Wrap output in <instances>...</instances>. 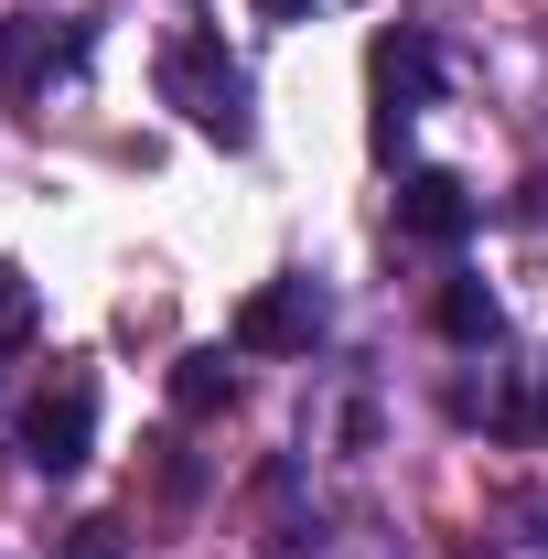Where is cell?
Listing matches in <instances>:
<instances>
[{
    "instance_id": "6",
    "label": "cell",
    "mask_w": 548,
    "mask_h": 559,
    "mask_svg": "<svg viewBox=\"0 0 548 559\" xmlns=\"http://www.w3.org/2000/svg\"><path fill=\"white\" fill-rule=\"evenodd\" d=\"M65 66H86V22H0V75L11 86H44V75H65Z\"/></svg>"
},
{
    "instance_id": "8",
    "label": "cell",
    "mask_w": 548,
    "mask_h": 559,
    "mask_svg": "<svg viewBox=\"0 0 548 559\" xmlns=\"http://www.w3.org/2000/svg\"><path fill=\"white\" fill-rule=\"evenodd\" d=\"M441 334H452V345H495V334H505V301H495L484 280H452V290H441Z\"/></svg>"
},
{
    "instance_id": "12",
    "label": "cell",
    "mask_w": 548,
    "mask_h": 559,
    "mask_svg": "<svg viewBox=\"0 0 548 559\" xmlns=\"http://www.w3.org/2000/svg\"><path fill=\"white\" fill-rule=\"evenodd\" d=\"M538 419H548V399H538Z\"/></svg>"
},
{
    "instance_id": "2",
    "label": "cell",
    "mask_w": 548,
    "mask_h": 559,
    "mask_svg": "<svg viewBox=\"0 0 548 559\" xmlns=\"http://www.w3.org/2000/svg\"><path fill=\"white\" fill-rule=\"evenodd\" d=\"M366 97H377V151L398 162V140L419 130V108L441 97V44L398 22V33H377V55H366Z\"/></svg>"
},
{
    "instance_id": "11",
    "label": "cell",
    "mask_w": 548,
    "mask_h": 559,
    "mask_svg": "<svg viewBox=\"0 0 548 559\" xmlns=\"http://www.w3.org/2000/svg\"><path fill=\"white\" fill-rule=\"evenodd\" d=\"M248 11H259V22H301L312 0H248Z\"/></svg>"
},
{
    "instance_id": "10",
    "label": "cell",
    "mask_w": 548,
    "mask_h": 559,
    "mask_svg": "<svg viewBox=\"0 0 548 559\" xmlns=\"http://www.w3.org/2000/svg\"><path fill=\"white\" fill-rule=\"evenodd\" d=\"M65 559H119V516H86V527H75V549Z\"/></svg>"
},
{
    "instance_id": "7",
    "label": "cell",
    "mask_w": 548,
    "mask_h": 559,
    "mask_svg": "<svg viewBox=\"0 0 548 559\" xmlns=\"http://www.w3.org/2000/svg\"><path fill=\"white\" fill-rule=\"evenodd\" d=\"M237 399V345H194L172 366V419H215Z\"/></svg>"
},
{
    "instance_id": "4",
    "label": "cell",
    "mask_w": 548,
    "mask_h": 559,
    "mask_svg": "<svg viewBox=\"0 0 548 559\" xmlns=\"http://www.w3.org/2000/svg\"><path fill=\"white\" fill-rule=\"evenodd\" d=\"M323 290L312 280H270V290H248V312H237V355H312L323 345Z\"/></svg>"
},
{
    "instance_id": "5",
    "label": "cell",
    "mask_w": 548,
    "mask_h": 559,
    "mask_svg": "<svg viewBox=\"0 0 548 559\" xmlns=\"http://www.w3.org/2000/svg\"><path fill=\"white\" fill-rule=\"evenodd\" d=\"M398 237H419V248H463V237H474V194H463L452 173H398Z\"/></svg>"
},
{
    "instance_id": "3",
    "label": "cell",
    "mask_w": 548,
    "mask_h": 559,
    "mask_svg": "<svg viewBox=\"0 0 548 559\" xmlns=\"http://www.w3.org/2000/svg\"><path fill=\"white\" fill-rule=\"evenodd\" d=\"M11 441H22V463H33V474H75V463L97 452V377H86V366H65V377L22 409V430H11Z\"/></svg>"
},
{
    "instance_id": "1",
    "label": "cell",
    "mask_w": 548,
    "mask_h": 559,
    "mask_svg": "<svg viewBox=\"0 0 548 559\" xmlns=\"http://www.w3.org/2000/svg\"><path fill=\"white\" fill-rule=\"evenodd\" d=\"M162 108H183L205 140H226V151H248L259 140V108H248V66L226 55V33L215 22H183L172 44H162Z\"/></svg>"
},
{
    "instance_id": "9",
    "label": "cell",
    "mask_w": 548,
    "mask_h": 559,
    "mask_svg": "<svg viewBox=\"0 0 548 559\" xmlns=\"http://www.w3.org/2000/svg\"><path fill=\"white\" fill-rule=\"evenodd\" d=\"M33 323H44V301H33V280H22L11 259H0V355H11V345H33Z\"/></svg>"
}]
</instances>
